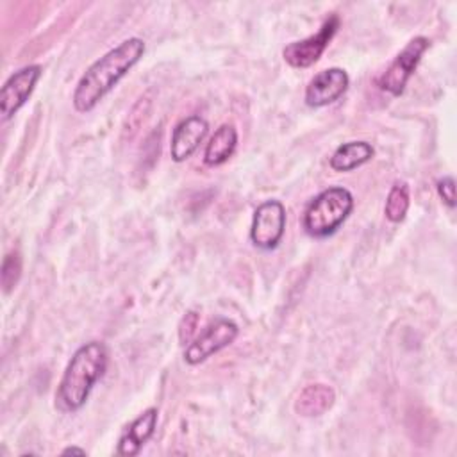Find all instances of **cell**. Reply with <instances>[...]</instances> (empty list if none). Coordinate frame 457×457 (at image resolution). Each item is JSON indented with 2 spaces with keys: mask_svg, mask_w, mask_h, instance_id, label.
Returning <instances> with one entry per match:
<instances>
[{
  "mask_svg": "<svg viewBox=\"0 0 457 457\" xmlns=\"http://www.w3.org/2000/svg\"><path fill=\"white\" fill-rule=\"evenodd\" d=\"M146 45L141 37H129L96 59L79 79L73 91L77 112H89L143 57Z\"/></svg>",
  "mask_w": 457,
  "mask_h": 457,
  "instance_id": "cell-1",
  "label": "cell"
},
{
  "mask_svg": "<svg viewBox=\"0 0 457 457\" xmlns=\"http://www.w3.org/2000/svg\"><path fill=\"white\" fill-rule=\"evenodd\" d=\"M109 352L102 341H89L75 350L55 391V407L61 412H77L84 407L95 384L104 377Z\"/></svg>",
  "mask_w": 457,
  "mask_h": 457,
  "instance_id": "cell-2",
  "label": "cell"
},
{
  "mask_svg": "<svg viewBox=\"0 0 457 457\" xmlns=\"http://www.w3.org/2000/svg\"><path fill=\"white\" fill-rule=\"evenodd\" d=\"M352 209V193L343 186H330L307 204L302 214V225L312 237H328L346 221Z\"/></svg>",
  "mask_w": 457,
  "mask_h": 457,
  "instance_id": "cell-3",
  "label": "cell"
},
{
  "mask_svg": "<svg viewBox=\"0 0 457 457\" xmlns=\"http://www.w3.org/2000/svg\"><path fill=\"white\" fill-rule=\"evenodd\" d=\"M430 39L425 36L412 37L391 61V64L386 68V71L378 77V87L393 96H400L418 68L423 54L428 50Z\"/></svg>",
  "mask_w": 457,
  "mask_h": 457,
  "instance_id": "cell-4",
  "label": "cell"
},
{
  "mask_svg": "<svg viewBox=\"0 0 457 457\" xmlns=\"http://www.w3.org/2000/svg\"><path fill=\"white\" fill-rule=\"evenodd\" d=\"M341 25V18L337 14H330L320 27V30L303 39L293 41L284 46L282 57L293 68H309L312 66L327 50L328 43L336 36Z\"/></svg>",
  "mask_w": 457,
  "mask_h": 457,
  "instance_id": "cell-5",
  "label": "cell"
},
{
  "mask_svg": "<svg viewBox=\"0 0 457 457\" xmlns=\"http://www.w3.org/2000/svg\"><path fill=\"white\" fill-rule=\"evenodd\" d=\"M286 230V207L280 200H266L257 205L250 225V241L261 250H273Z\"/></svg>",
  "mask_w": 457,
  "mask_h": 457,
  "instance_id": "cell-6",
  "label": "cell"
},
{
  "mask_svg": "<svg viewBox=\"0 0 457 457\" xmlns=\"http://www.w3.org/2000/svg\"><path fill=\"white\" fill-rule=\"evenodd\" d=\"M239 334V327L228 318H218L207 328L195 337L184 350V361L196 366L209 359L212 353L230 346Z\"/></svg>",
  "mask_w": 457,
  "mask_h": 457,
  "instance_id": "cell-7",
  "label": "cell"
},
{
  "mask_svg": "<svg viewBox=\"0 0 457 457\" xmlns=\"http://www.w3.org/2000/svg\"><path fill=\"white\" fill-rule=\"evenodd\" d=\"M41 64H29L14 71L0 89V114L7 121L12 118L32 95L37 80L41 79Z\"/></svg>",
  "mask_w": 457,
  "mask_h": 457,
  "instance_id": "cell-8",
  "label": "cell"
},
{
  "mask_svg": "<svg viewBox=\"0 0 457 457\" xmlns=\"http://www.w3.org/2000/svg\"><path fill=\"white\" fill-rule=\"evenodd\" d=\"M348 84L350 77L343 68H327L309 80L303 100L309 107H325L341 98L348 89Z\"/></svg>",
  "mask_w": 457,
  "mask_h": 457,
  "instance_id": "cell-9",
  "label": "cell"
},
{
  "mask_svg": "<svg viewBox=\"0 0 457 457\" xmlns=\"http://www.w3.org/2000/svg\"><path fill=\"white\" fill-rule=\"evenodd\" d=\"M209 132V123L200 114H191L177 123L171 132L170 155L175 162L189 159Z\"/></svg>",
  "mask_w": 457,
  "mask_h": 457,
  "instance_id": "cell-10",
  "label": "cell"
},
{
  "mask_svg": "<svg viewBox=\"0 0 457 457\" xmlns=\"http://www.w3.org/2000/svg\"><path fill=\"white\" fill-rule=\"evenodd\" d=\"M157 418H159V411L155 407H148L137 418H134L120 436L116 453L125 457L137 455L145 446V443L154 436L157 427Z\"/></svg>",
  "mask_w": 457,
  "mask_h": 457,
  "instance_id": "cell-11",
  "label": "cell"
},
{
  "mask_svg": "<svg viewBox=\"0 0 457 457\" xmlns=\"http://www.w3.org/2000/svg\"><path fill=\"white\" fill-rule=\"evenodd\" d=\"M336 402V393L328 384H309L305 386L296 400H295V412L302 418H316L325 414Z\"/></svg>",
  "mask_w": 457,
  "mask_h": 457,
  "instance_id": "cell-12",
  "label": "cell"
},
{
  "mask_svg": "<svg viewBox=\"0 0 457 457\" xmlns=\"http://www.w3.org/2000/svg\"><path fill=\"white\" fill-rule=\"evenodd\" d=\"M236 146H237L236 127L230 123H223L214 130L209 143L205 145L204 162L207 166H220L225 161H228V157H232Z\"/></svg>",
  "mask_w": 457,
  "mask_h": 457,
  "instance_id": "cell-13",
  "label": "cell"
},
{
  "mask_svg": "<svg viewBox=\"0 0 457 457\" xmlns=\"http://www.w3.org/2000/svg\"><path fill=\"white\" fill-rule=\"evenodd\" d=\"M375 155V148L368 141H348L339 145L330 155V168L334 171H352L366 164Z\"/></svg>",
  "mask_w": 457,
  "mask_h": 457,
  "instance_id": "cell-14",
  "label": "cell"
},
{
  "mask_svg": "<svg viewBox=\"0 0 457 457\" xmlns=\"http://www.w3.org/2000/svg\"><path fill=\"white\" fill-rule=\"evenodd\" d=\"M411 205L409 186L405 182H395L387 193L384 214L391 223H400L405 220V214Z\"/></svg>",
  "mask_w": 457,
  "mask_h": 457,
  "instance_id": "cell-15",
  "label": "cell"
},
{
  "mask_svg": "<svg viewBox=\"0 0 457 457\" xmlns=\"http://www.w3.org/2000/svg\"><path fill=\"white\" fill-rule=\"evenodd\" d=\"M20 277H21V257L18 252H9L4 257L2 271H0V280L5 295L16 287Z\"/></svg>",
  "mask_w": 457,
  "mask_h": 457,
  "instance_id": "cell-16",
  "label": "cell"
},
{
  "mask_svg": "<svg viewBox=\"0 0 457 457\" xmlns=\"http://www.w3.org/2000/svg\"><path fill=\"white\" fill-rule=\"evenodd\" d=\"M198 312L196 311H187L180 323H179V339L182 345H189L191 339H193V334H195V328L198 327Z\"/></svg>",
  "mask_w": 457,
  "mask_h": 457,
  "instance_id": "cell-17",
  "label": "cell"
},
{
  "mask_svg": "<svg viewBox=\"0 0 457 457\" xmlns=\"http://www.w3.org/2000/svg\"><path fill=\"white\" fill-rule=\"evenodd\" d=\"M436 189H437L439 198H441L450 209H453V207H455V180H453V177L446 175V177L439 179L437 184H436Z\"/></svg>",
  "mask_w": 457,
  "mask_h": 457,
  "instance_id": "cell-18",
  "label": "cell"
},
{
  "mask_svg": "<svg viewBox=\"0 0 457 457\" xmlns=\"http://www.w3.org/2000/svg\"><path fill=\"white\" fill-rule=\"evenodd\" d=\"M62 455H86V450L84 448H79V446H68L61 452Z\"/></svg>",
  "mask_w": 457,
  "mask_h": 457,
  "instance_id": "cell-19",
  "label": "cell"
}]
</instances>
